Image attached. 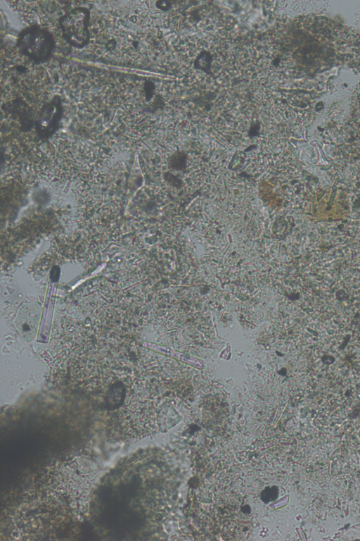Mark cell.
I'll use <instances>...</instances> for the list:
<instances>
[{"mask_svg": "<svg viewBox=\"0 0 360 541\" xmlns=\"http://www.w3.org/2000/svg\"><path fill=\"white\" fill-rule=\"evenodd\" d=\"M53 473L51 485L56 495L72 508L85 507L96 474L93 462L78 456L63 462Z\"/></svg>", "mask_w": 360, "mask_h": 541, "instance_id": "cell-1", "label": "cell"}, {"mask_svg": "<svg viewBox=\"0 0 360 541\" xmlns=\"http://www.w3.org/2000/svg\"><path fill=\"white\" fill-rule=\"evenodd\" d=\"M170 165L176 170H182L186 164V156L184 153H176L170 159Z\"/></svg>", "mask_w": 360, "mask_h": 541, "instance_id": "cell-5", "label": "cell"}, {"mask_svg": "<svg viewBox=\"0 0 360 541\" xmlns=\"http://www.w3.org/2000/svg\"><path fill=\"white\" fill-rule=\"evenodd\" d=\"M17 45L20 52L30 60L42 63L51 56L55 41L47 30L38 25H32L20 32Z\"/></svg>", "mask_w": 360, "mask_h": 541, "instance_id": "cell-2", "label": "cell"}, {"mask_svg": "<svg viewBox=\"0 0 360 541\" xmlns=\"http://www.w3.org/2000/svg\"><path fill=\"white\" fill-rule=\"evenodd\" d=\"M89 19V10L82 6L70 10L60 18L59 26L63 37L70 45L80 49L88 44Z\"/></svg>", "mask_w": 360, "mask_h": 541, "instance_id": "cell-3", "label": "cell"}, {"mask_svg": "<svg viewBox=\"0 0 360 541\" xmlns=\"http://www.w3.org/2000/svg\"><path fill=\"white\" fill-rule=\"evenodd\" d=\"M62 115L61 99L56 95L44 104L37 113L35 128L38 134L46 137L53 133L59 125Z\"/></svg>", "mask_w": 360, "mask_h": 541, "instance_id": "cell-4", "label": "cell"}]
</instances>
